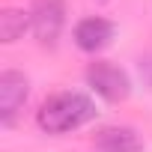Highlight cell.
<instances>
[{
	"label": "cell",
	"mask_w": 152,
	"mask_h": 152,
	"mask_svg": "<svg viewBox=\"0 0 152 152\" xmlns=\"http://www.w3.org/2000/svg\"><path fill=\"white\" fill-rule=\"evenodd\" d=\"M113 36H116L113 21H107V18H102V15L84 18V21H78V27H75V45H78L81 51H87V54L104 51V48L113 42Z\"/></svg>",
	"instance_id": "obj_5"
},
{
	"label": "cell",
	"mask_w": 152,
	"mask_h": 152,
	"mask_svg": "<svg viewBox=\"0 0 152 152\" xmlns=\"http://www.w3.org/2000/svg\"><path fill=\"white\" fill-rule=\"evenodd\" d=\"M27 96H30V81L21 72H15V69L0 72V122L3 125H12V119L24 107Z\"/></svg>",
	"instance_id": "obj_4"
},
{
	"label": "cell",
	"mask_w": 152,
	"mask_h": 152,
	"mask_svg": "<svg viewBox=\"0 0 152 152\" xmlns=\"http://www.w3.org/2000/svg\"><path fill=\"white\" fill-rule=\"evenodd\" d=\"M87 84L96 90V96H102L104 102L116 104V102H125L131 96V78H128V72L107 63V60H96L90 63L87 69Z\"/></svg>",
	"instance_id": "obj_2"
},
{
	"label": "cell",
	"mask_w": 152,
	"mask_h": 152,
	"mask_svg": "<svg viewBox=\"0 0 152 152\" xmlns=\"http://www.w3.org/2000/svg\"><path fill=\"white\" fill-rule=\"evenodd\" d=\"M99 152H143V140L128 125H107L96 134Z\"/></svg>",
	"instance_id": "obj_6"
},
{
	"label": "cell",
	"mask_w": 152,
	"mask_h": 152,
	"mask_svg": "<svg viewBox=\"0 0 152 152\" xmlns=\"http://www.w3.org/2000/svg\"><path fill=\"white\" fill-rule=\"evenodd\" d=\"M137 69H140V78H143V84L152 90V54H143V57L137 60Z\"/></svg>",
	"instance_id": "obj_8"
},
{
	"label": "cell",
	"mask_w": 152,
	"mask_h": 152,
	"mask_svg": "<svg viewBox=\"0 0 152 152\" xmlns=\"http://www.w3.org/2000/svg\"><path fill=\"white\" fill-rule=\"evenodd\" d=\"M27 27H30V12L27 15L21 9H3V12H0V42H3V45L18 42Z\"/></svg>",
	"instance_id": "obj_7"
},
{
	"label": "cell",
	"mask_w": 152,
	"mask_h": 152,
	"mask_svg": "<svg viewBox=\"0 0 152 152\" xmlns=\"http://www.w3.org/2000/svg\"><path fill=\"white\" fill-rule=\"evenodd\" d=\"M66 24V3L63 0H33L30 6V30L39 45L54 48Z\"/></svg>",
	"instance_id": "obj_3"
},
{
	"label": "cell",
	"mask_w": 152,
	"mask_h": 152,
	"mask_svg": "<svg viewBox=\"0 0 152 152\" xmlns=\"http://www.w3.org/2000/svg\"><path fill=\"white\" fill-rule=\"evenodd\" d=\"M96 113L99 110H96V102L90 96H84V93H57V96L42 102V107L36 113V122L48 134H69L75 128L93 122Z\"/></svg>",
	"instance_id": "obj_1"
}]
</instances>
